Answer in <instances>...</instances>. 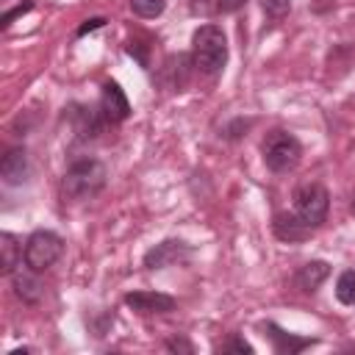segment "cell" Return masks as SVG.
Returning a JSON list of instances; mask_svg holds the SVG:
<instances>
[{
  "mask_svg": "<svg viewBox=\"0 0 355 355\" xmlns=\"http://www.w3.org/2000/svg\"><path fill=\"white\" fill-rule=\"evenodd\" d=\"M105 166L103 161L97 158H78L67 166L64 178H61V194L64 200H72V202H83V200H92L103 191L105 186Z\"/></svg>",
  "mask_w": 355,
  "mask_h": 355,
  "instance_id": "cell-1",
  "label": "cell"
},
{
  "mask_svg": "<svg viewBox=\"0 0 355 355\" xmlns=\"http://www.w3.org/2000/svg\"><path fill=\"white\" fill-rule=\"evenodd\" d=\"M194 67L205 75H219L227 64V36L219 25H200L191 36Z\"/></svg>",
  "mask_w": 355,
  "mask_h": 355,
  "instance_id": "cell-2",
  "label": "cell"
},
{
  "mask_svg": "<svg viewBox=\"0 0 355 355\" xmlns=\"http://www.w3.org/2000/svg\"><path fill=\"white\" fill-rule=\"evenodd\" d=\"M261 153H263V164H266L272 172L283 175V172H291V169L300 164V158H302V144H300V139H297L294 133H288V130H272V133L263 139Z\"/></svg>",
  "mask_w": 355,
  "mask_h": 355,
  "instance_id": "cell-3",
  "label": "cell"
},
{
  "mask_svg": "<svg viewBox=\"0 0 355 355\" xmlns=\"http://www.w3.org/2000/svg\"><path fill=\"white\" fill-rule=\"evenodd\" d=\"M61 255H64V239L53 230L31 233L25 241V250H22V261L33 272H47Z\"/></svg>",
  "mask_w": 355,
  "mask_h": 355,
  "instance_id": "cell-4",
  "label": "cell"
},
{
  "mask_svg": "<svg viewBox=\"0 0 355 355\" xmlns=\"http://www.w3.org/2000/svg\"><path fill=\"white\" fill-rule=\"evenodd\" d=\"M327 211H330V194L322 183H305L294 191V214L308 227H319L327 219Z\"/></svg>",
  "mask_w": 355,
  "mask_h": 355,
  "instance_id": "cell-5",
  "label": "cell"
},
{
  "mask_svg": "<svg viewBox=\"0 0 355 355\" xmlns=\"http://www.w3.org/2000/svg\"><path fill=\"white\" fill-rule=\"evenodd\" d=\"M100 114L105 122H125L130 116V103L125 97V92L119 89V83L108 80L103 83V94H100Z\"/></svg>",
  "mask_w": 355,
  "mask_h": 355,
  "instance_id": "cell-6",
  "label": "cell"
},
{
  "mask_svg": "<svg viewBox=\"0 0 355 355\" xmlns=\"http://www.w3.org/2000/svg\"><path fill=\"white\" fill-rule=\"evenodd\" d=\"M183 258H189V244L180 239H166V241H161L144 252V266L147 269H164V266H172Z\"/></svg>",
  "mask_w": 355,
  "mask_h": 355,
  "instance_id": "cell-7",
  "label": "cell"
},
{
  "mask_svg": "<svg viewBox=\"0 0 355 355\" xmlns=\"http://www.w3.org/2000/svg\"><path fill=\"white\" fill-rule=\"evenodd\" d=\"M125 305L133 308L136 313H169L175 311V300L169 294H161V291H130L125 294Z\"/></svg>",
  "mask_w": 355,
  "mask_h": 355,
  "instance_id": "cell-8",
  "label": "cell"
},
{
  "mask_svg": "<svg viewBox=\"0 0 355 355\" xmlns=\"http://www.w3.org/2000/svg\"><path fill=\"white\" fill-rule=\"evenodd\" d=\"M31 172V164H28V153L22 147H11L3 161H0V178L8 183V186H19Z\"/></svg>",
  "mask_w": 355,
  "mask_h": 355,
  "instance_id": "cell-9",
  "label": "cell"
},
{
  "mask_svg": "<svg viewBox=\"0 0 355 355\" xmlns=\"http://www.w3.org/2000/svg\"><path fill=\"white\" fill-rule=\"evenodd\" d=\"M36 275L39 272H33V269H22V266H17L8 277H11V286H14V294L22 300V302H28V305H33V302H39L42 300V283L36 280Z\"/></svg>",
  "mask_w": 355,
  "mask_h": 355,
  "instance_id": "cell-10",
  "label": "cell"
},
{
  "mask_svg": "<svg viewBox=\"0 0 355 355\" xmlns=\"http://www.w3.org/2000/svg\"><path fill=\"white\" fill-rule=\"evenodd\" d=\"M272 230H275V236L280 241H288V244L291 241H302L311 233V227L297 214H277L275 222H272Z\"/></svg>",
  "mask_w": 355,
  "mask_h": 355,
  "instance_id": "cell-11",
  "label": "cell"
},
{
  "mask_svg": "<svg viewBox=\"0 0 355 355\" xmlns=\"http://www.w3.org/2000/svg\"><path fill=\"white\" fill-rule=\"evenodd\" d=\"M327 275H330V266H327L324 261H308V263L300 266V272L294 275V283H297L300 291L313 294V291L327 280Z\"/></svg>",
  "mask_w": 355,
  "mask_h": 355,
  "instance_id": "cell-12",
  "label": "cell"
},
{
  "mask_svg": "<svg viewBox=\"0 0 355 355\" xmlns=\"http://www.w3.org/2000/svg\"><path fill=\"white\" fill-rule=\"evenodd\" d=\"M266 330H269V336H272L277 352H288V355H294V352H300L302 347H311V344H313V338H294V336L283 333L277 324H266Z\"/></svg>",
  "mask_w": 355,
  "mask_h": 355,
  "instance_id": "cell-13",
  "label": "cell"
},
{
  "mask_svg": "<svg viewBox=\"0 0 355 355\" xmlns=\"http://www.w3.org/2000/svg\"><path fill=\"white\" fill-rule=\"evenodd\" d=\"M0 250H3V266H0V272L3 275H11L19 266L22 250H19V244H17V239L11 233H0Z\"/></svg>",
  "mask_w": 355,
  "mask_h": 355,
  "instance_id": "cell-14",
  "label": "cell"
},
{
  "mask_svg": "<svg viewBox=\"0 0 355 355\" xmlns=\"http://www.w3.org/2000/svg\"><path fill=\"white\" fill-rule=\"evenodd\" d=\"M336 297L344 305H355V269H344L336 280Z\"/></svg>",
  "mask_w": 355,
  "mask_h": 355,
  "instance_id": "cell-15",
  "label": "cell"
},
{
  "mask_svg": "<svg viewBox=\"0 0 355 355\" xmlns=\"http://www.w3.org/2000/svg\"><path fill=\"white\" fill-rule=\"evenodd\" d=\"M130 8H133L136 17L153 19V17H161V14H164L166 0H130Z\"/></svg>",
  "mask_w": 355,
  "mask_h": 355,
  "instance_id": "cell-16",
  "label": "cell"
},
{
  "mask_svg": "<svg viewBox=\"0 0 355 355\" xmlns=\"http://www.w3.org/2000/svg\"><path fill=\"white\" fill-rule=\"evenodd\" d=\"M261 8H263L269 17L280 19V17H286V14H288V8H291V0H261Z\"/></svg>",
  "mask_w": 355,
  "mask_h": 355,
  "instance_id": "cell-17",
  "label": "cell"
},
{
  "mask_svg": "<svg viewBox=\"0 0 355 355\" xmlns=\"http://www.w3.org/2000/svg\"><path fill=\"white\" fill-rule=\"evenodd\" d=\"M219 349H222V352H252V347H250L244 338H239V336H230Z\"/></svg>",
  "mask_w": 355,
  "mask_h": 355,
  "instance_id": "cell-18",
  "label": "cell"
},
{
  "mask_svg": "<svg viewBox=\"0 0 355 355\" xmlns=\"http://www.w3.org/2000/svg\"><path fill=\"white\" fill-rule=\"evenodd\" d=\"M31 8H33V0H25V3H19V6H14L11 11H6V14H3V28H8L14 17H22V14H28Z\"/></svg>",
  "mask_w": 355,
  "mask_h": 355,
  "instance_id": "cell-19",
  "label": "cell"
},
{
  "mask_svg": "<svg viewBox=\"0 0 355 355\" xmlns=\"http://www.w3.org/2000/svg\"><path fill=\"white\" fill-rule=\"evenodd\" d=\"M250 0H216V8L222 11V14H236L239 8H244Z\"/></svg>",
  "mask_w": 355,
  "mask_h": 355,
  "instance_id": "cell-20",
  "label": "cell"
},
{
  "mask_svg": "<svg viewBox=\"0 0 355 355\" xmlns=\"http://www.w3.org/2000/svg\"><path fill=\"white\" fill-rule=\"evenodd\" d=\"M103 22H105L103 17H94V19H86V25H83V28L78 31V36H83V33H89V31H94V28H100Z\"/></svg>",
  "mask_w": 355,
  "mask_h": 355,
  "instance_id": "cell-21",
  "label": "cell"
},
{
  "mask_svg": "<svg viewBox=\"0 0 355 355\" xmlns=\"http://www.w3.org/2000/svg\"><path fill=\"white\" fill-rule=\"evenodd\" d=\"M166 347H169V349H186V352H191V344H186L183 338H180V341L172 338V341H166Z\"/></svg>",
  "mask_w": 355,
  "mask_h": 355,
  "instance_id": "cell-22",
  "label": "cell"
}]
</instances>
